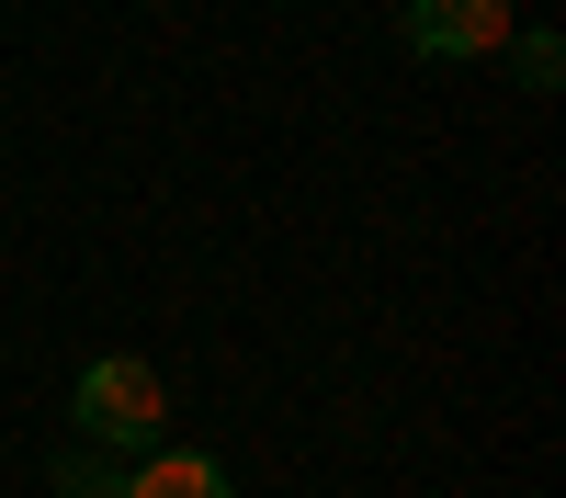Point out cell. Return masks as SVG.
Masks as SVG:
<instances>
[{
    "label": "cell",
    "instance_id": "obj_2",
    "mask_svg": "<svg viewBox=\"0 0 566 498\" xmlns=\"http://www.w3.org/2000/svg\"><path fill=\"white\" fill-rule=\"evenodd\" d=\"M397 34H408V57L464 68V57H499V45H510V0H408Z\"/></svg>",
    "mask_w": 566,
    "mask_h": 498
},
{
    "label": "cell",
    "instance_id": "obj_3",
    "mask_svg": "<svg viewBox=\"0 0 566 498\" xmlns=\"http://www.w3.org/2000/svg\"><path fill=\"white\" fill-rule=\"evenodd\" d=\"M125 498H239V487H227V465H216V453H136V465H125Z\"/></svg>",
    "mask_w": 566,
    "mask_h": 498
},
{
    "label": "cell",
    "instance_id": "obj_5",
    "mask_svg": "<svg viewBox=\"0 0 566 498\" xmlns=\"http://www.w3.org/2000/svg\"><path fill=\"white\" fill-rule=\"evenodd\" d=\"M45 487H57V498H125V465H103V453H69V465H45Z\"/></svg>",
    "mask_w": 566,
    "mask_h": 498
},
{
    "label": "cell",
    "instance_id": "obj_1",
    "mask_svg": "<svg viewBox=\"0 0 566 498\" xmlns=\"http://www.w3.org/2000/svg\"><path fill=\"white\" fill-rule=\"evenodd\" d=\"M69 420L91 453H159L170 431V385H159V362H136V351H103V362H80V385H69Z\"/></svg>",
    "mask_w": 566,
    "mask_h": 498
},
{
    "label": "cell",
    "instance_id": "obj_4",
    "mask_svg": "<svg viewBox=\"0 0 566 498\" xmlns=\"http://www.w3.org/2000/svg\"><path fill=\"white\" fill-rule=\"evenodd\" d=\"M510 80H522V91H555V80H566V45H555V34H522V23H510Z\"/></svg>",
    "mask_w": 566,
    "mask_h": 498
}]
</instances>
